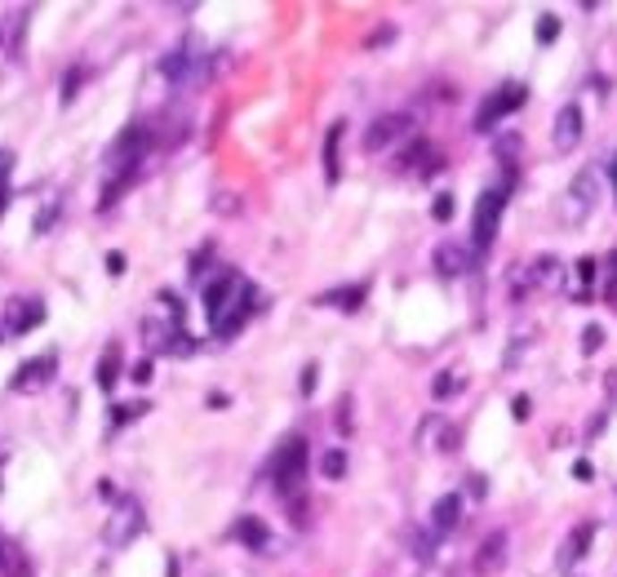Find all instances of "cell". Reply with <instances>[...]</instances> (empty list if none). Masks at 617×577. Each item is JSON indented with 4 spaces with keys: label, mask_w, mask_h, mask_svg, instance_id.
Returning <instances> with one entry per match:
<instances>
[{
    "label": "cell",
    "mask_w": 617,
    "mask_h": 577,
    "mask_svg": "<svg viewBox=\"0 0 617 577\" xmlns=\"http://www.w3.org/2000/svg\"><path fill=\"white\" fill-rule=\"evenodd\" d=\"M271 475H275V488H280L284 502L302 497V475H307V440L302 436H289L280 445V454L271 462Z\"/></svg>",
    "instance_id": "6da1fadb"
},
{
    "label": "cell",
    "mask_w": 617,
    "mask_h": 577,
    "mask_svg": "<svg viewBox=\"0 0 617 577\" xmlns=\"http://www.w3.org/2000/svg\"><path fill=\"white\" fill-rule=\"evenodd\" d=\"M151 138H156V133H151V124H129L121 138H116V147L107 151V165H112L116 174H142Z\"/></svg>",
    "instance_id": "7a4b0ae2"
},
{
    "label": "cell",
    "mask_w": 617,
    "mask_h": 577,
    "mask_svg": "<svg viewBox=\"0 0 617 577\" xmlns=\"http://www.w3.org/2000/svg\"><path fill=\"white\" fill-rule=\"evenodd\" d=\"M524 98H528V89H524L520 81H506V85H497L494 94L480 103V112H476V133H489L497 120L515 115L520 107H524Z\"/></svg>",
    "instance_id": "3957f363"
},
{
    "label": "cell",
    "mask_w": 617,
    "mask_h": 577,
    "mask_svg": "<svg viewBox=\"0 0 617 577\" xmlns=\"http://www.w3.org/2000/svg\"><path fill=\"white\" fill-rule=\"evenodd\" d=\"M502 214H506V191L489 187V191L476 200V218H471V240H476V249H489V244H494L497 227H502Z\"/></svg>",
    "instance_id": "277c9868"
},
{
    "label": "cell",
    "mask_w": 617,
    "mask_h": 577,
    "mask_svg": "<svg viewBox=\"0 0 617 577\" xmlns=\"http://www.w3.org/2000/svg\"><path fill=\"white\" fill-rule=\"evenodd\" d=\"M241 289H245L241 271H218V280L205 289V311H209V325H218V320H223V316L236 307Z\"/></svg>",
    "instance_id": "5b68a950"
},
{
    "label": "cell",
    "mask_w": 617,
    "mask_h": 577,
    "mask_svg": "<svg viewBox=\"0 0 617 577\" xmlns=\"http://www.w3.org/2000/svg\"><path fill=\"white\" fill-rule=\"evenodd\" d=\"M413 133V115L404 112H391V115H377L365 133V151H386L391 142H404Z\"/></svg>",
    "instance_id": "8992f818"
},
{
    "label": "cell",
    "mask_w": 617,
    "mask_h": 577,
    "mask_svg": "<svg viewBox=\"0 0 617 577\" xmlns=\"http://www.w3.org/2000/svg\"><path fill=\"white\" fill-rule=\"evenodd\" d=\"M142 529H147L142 502H138V497H121V511H116L112 524H107V542H112V547H129Z\"/></svg>",
    "instance_id": "52a82bcc"
},
{
    "label": "cell",
    "mask_w": 617,
    "mask_h": 577,
    "mask_svg": "<svg viewBox=\"0 0 617 577\" xmlns=\"http://www.w3.org/2000/svg\"><path fill=\"white\" fill-rule=\"evenodd\" d=\"M258 302H262V293H258L253 284H245V289H241V298H236V307H232L218 325H209V329H214V338H223V343H227V338H236V334L249 325V316L258 311Z\"/></svg>",
    "instance_id": "ba28073f"
},
{
    "label": "cell",
    "mask_w": 617,
    "mask_h": 577,
    "mask_svg": "<svg viewBox=\"0 0 617 577\" xmlns=\"http://www.w3.org/2000/svg\"><path fill=\"white\" fill-rule=\"evenodd\" d=\"M45 320V302L40 298H13L4 302V334H31Z\"/></svg>",
    "instance_id": "9c48e42d"
},
{
    "label": "cell",
    "mask_w": 617,
    "mask_h": 577,
    "mask_svg": "<svg viewBox=\"0 0 617 577\" xmlns=\"http://www.w3.org/2000/svg\"><path fill=\"white\" fill-rule=\"evenodd\" d=\"M54 369H58V355L49 351V355H40V360H27V364H18V373H13V391L18 395H27V391H40V386H49V378H54Z\"/></svg>",
    "instance_id": "30bf717a"
},
{
    "label": "cell",
    "mask_w": 617,
    "mask_h": 577,
    "mask_svg": "<svg viewBox=\"0 0 617 577\" xmlns=\"http://www.w3.org/2000/svg\"><path fill=\"white\" fill-rule=\"evenodd\" d=\"M431 262H435V271H440V276H449V280H453V276L476 271V253H471L467 244H458V240H444V244L435 249V258H431Z\"/></svg>",
    "instance_id": "8fae6325"
},
{
    "label": "cell",
    "mask_w": 617,
    "mask_h": 577,
    "mask_svg": "<svg viewBox=\"0 0 617 577\" xmlns=\"http://www.w3.org/2000/svg\"><path fill=\"white\" fill-rule=\"evenodd\" d=\"M551 142H555V151H573V147L582 142V107H578V103H564V107H560Z\"/></svg>",
    "instance_id": "7c38bea8"
},
{
    "label": "cell",
    "mask_w": 617,
    "mask_h": 577,
    "mask_svg": "<svg viewBox=\"0 0 617 577\" xmlns=\"http://www.w3.org/2000/svg\"><path fill=\"white\" fill-rule=\"evenodd\" d=\"M506 564V533L502 529H494L485 542H480V551H476V560H471V573L476 577H489V573H497Z\"/></svg>",
    "instance_id": "4fadbf2b"
},
{
    "label": "cell",
    "mask_w": 617,
    "mask_h": 577,
    "mask_svg": "<svg viewBox=\"0 0 617 577\" xmlns=\"http://www.w3.org/2000/svg\"><path fill=\"white\" fill-rule=\"evenodd\" d=\"M591 209H596V169H582L573 178V187H569V218L582 223Z\"/></svg>",
    "instance_id": "5bb4252c"
},
{
    "label": "cell",
    "mask_w": 617,
    "mask_h": 577,
    "mask_svg": "<svg viewBox=\"0 0 617 577\" xmlns=\"http://www.w3.org/2000/svg\"><path fill=\"white\" fill-rule=\"evenodd\" d=\"M342 133H347V124H342V120H334V124L325 129V151H320V165H325V178H329V182H338V178H342Z\"/></svg>",
    "instance_id": "9a60e30c"
},
{
    "label": "cell",
    "mask_w": 617,
    "mask_h": 577,
    "mask_svg": "<svg viewBox=\"0 0 617 577\" xmlns=\"http://www.w3.org/2000/svg\"><path fill=\"white\" fill-rule=\"evenodd\" d=\"M458 520H462V493H444V497H435V506H431V533L444 538V533L458 529Z\"/></svg>",
    "instance_id": "2e32d148"
},
{
    "label": "cell",
    "mask_w": 617,
    "mask_h": 577,
    "mask_svg": "<svg viewBox=\"0 0 617 577\" xmlns=\"http://www.w3.org/2000/svg\"><path fill=\"white\" fill-rule=\"evenodd\" d=\"M191 49H196V45L187 40V45H178V49H173V54H169L165 63H160V72H165V76H169L173 85H187V81L196 76V63H200V58H196Z\"/></svg>",
    "instance_id": "e0dca14e"
},
{
    "label": "cell",
    "mask_w": 617,
    "mask_h": 577,
    "mask_svg": "<svg viewBox=\"0 0 617 577\" xmlns=\"http://www.w3.org/2000/svg\"><path fill=\"white\" fill-rule=\"evenodd\" d=\"M365 293L369 284H342V289H329L316 298V307H338V311H360L365 307Z\"/></svg>",
    "instance_id": "ac0fdd59"
},
{
    "label": "cell",
    "mask_w": 617,
    "mask_h": 577,
    "mask_svg": "<svg viewBox=\"0 0 617 577\" xmlns=\"http://www.w3.org/2000/svg\"><path fill=\"white\" fill-rule=\"evenodd\" d=\"M121 373H124V351H121V343H112L107 351H103V360H98V386L103 391H112L116 382H121Z\"/></svg>",
    "instance_id": "d6986e66"
},
{
    "label": "cell",
    "mask_w": 617,
    "mask_h": 577,
    "mask_svg": "<svg viewBox=\"0 0 617 577\" xmlns=\"http://www.w3.org/2000/svg\"><path fill=\"white\" fill-rule=\"evenodd\" d=\"M266 538H271V533H266V524H262L258 515H245V520L236 524V542H245L249 551H262Z\"/></svg>",
    "instance_id": "ffe728a7"
},
{
    "label": "cell",
    "mask_w": 617,
    "mask_h": 577,
    "mask_svg": "<svg viewBox=\"0 0 617 577\" xmlns=\"http://www.w3.org/2000/svg\"><path fill=\"white\" fill-rule=\"evenodd\" d=\"M555 267H560V262H555L551 253H542L537 262H528V267H524V271H528V284H533V289H546V284H555Z\"/></svg>",
    "instance_id": "44dd1931"
},
{
    "label": "cell",
    "mask_w": 617,
    "mask_h": 577,
    "mask_svg": "<svg viewBox=\"0 0 617 577\" xmlns=\"http://www.w3.org/2000/svg\"><path fill=\"white\" fill-rule=\"evenodd\" d=\"M591 533H596V524H578V533L564 542V564H578V560L587 556V547H591Z\"/></svg>",
    "instance_id": "7402d4cb"
},
{
    "label": "cell",
    "mask_w": 617,
    "mask_h": 577,
    "mask_svg": "<svg viewBox=\"0 0 617 577\" xmlns=\"http://www.w3.org/2000/svg\"><path fill=\"white\" fill-rule=\"evenodd\" d=\"M142 413H151V409H147V404H116V409H112V418H107V436H116L121 427L138 422Z\"/></svg>",
    "instance_id": "603a6c76"
},
{
    "label": "cell",
    "mask_w": 617,
    "mask_h": 577,
    "mask_svg": "<svg viewBox=\"0 0 617 577\" xmlns=\"http://www.w3.org/2000/svg\"><path fill=\"white\" fill-rule=\"evenodd\" d=\"M462 386H467V378H458V373H449V369H444V373H435L431 395H435V400H449V395H458Z\"/></svg>",
    "instance_id": "cb8c5ba5"
},
{
    "label": "cell",
    "mask_w": 617,
    "mask_h": 577,
    "mask_svg": "<svg viewBox=\"0 0 617 577\" xmlns=\"http://www.w3.org/2000/svg\"><path fill=\"white\" fill-rule=\"evenodd\" d=\"M320 475H325V479H342V475H347V454H342V449H325V454H320Z\"/></svg>",
    "instance_id": "d4e9b609"
},
{
    "label": "cell",
    "mask_w": 617,
    "mask_h": 577,
    "mask_svg": "<svg viewBox=\"0 0 617 577\" xmlns=\"http://www.w3.org/2000/svg\"><path fill=\"white\" fill-rule=\"evenodd\" d=\"M555 36H560V18H555V13H542V18H537V40L551 45Z\"/></svg>",
    "instance_id": "484cf974"
},
{
    "label": "cell",
    "mask_w": 617,
    "mask_h": 577,
    "mask_svg": "<svg viewBox=\"0 0 617 577\" xmlns=\"http://www.w3.org/2000/svg\"><path fill=\"white\" fill-rule=\"evenodd\" d=\"M600 346H604V329L600 325H587L582 329V355H596Z\"/></svg>",
    "instance_id": "4316f807"
},
{
    "label": "cell",
    "mask_w": 617,
    "mask_h": 577,
    "mask_svg": "<svg viewBox=\"0 0 617 577\" xmlns=\"http://www.w3.org/2000/svg\"><path fill=\"white\" fill-rule=\"evenodd\" d=\"M431 218H435V223H449V218H453V196H449V191H440V196H435Z\"/></svg>",
    "instance_id": "83f0119b"
},
{
    "label": "cell",
    "mask_w": 617,
    "mask_h": 577,
    "mask_svg": "<svg viewBox=\"0 0 617 577\" xmlns=\"http://www.w3.org/2000/svg\"><path fill=\"white\" fill-rule=\"evenodd\" d=\"M497 160H502V165H511V160H515V151H520V138H515V133H506V138H497Z\"/></svg>",
    "instance_id": "f1b7e54d"
},
{
    "label": "cell",
    "mask_w": 617,
    "mask_h": 577,
    "mask_svg": "<svg viewBox=\"0 0 617 577\" xmlns=\"http://www.w3.org/2000/svg\"><path fill=\"white\" fill-rule=\"evenodd\" d=\"M578 280H582V298H587V289H591V280H596V258H582V262H578Z\"/></svg>",
    "instance_id": "f546056e"
},
{
    "label": "cell",
    "mask_w": 617,
    "mask_h": 577,
    "mask_svg": "<svg viewBox=\"0 0 617 577\" xmlns=\"http://www.w3.org/2000/svg\"><path fill=\"white\" fill-rule=\"evenodd\" d=\"M151 373H156V364H151V360H138V364H133V373H129V382L147 386V382H151Z\"/></svg>",
    "instance_id": "4dcf8cb0"
},
{
    "label": "cell",
    "mask_w": 617,
    "mask_h": 577,
    "mask_svg": "<svg viewBox=\"0 0 617 577\" xmlns=\"http://www.w3.org/2000/svg\"><path fill=\"white\" fill-rule=\"evenodd\" d=\"M316 378H320V369H316V364H307V369H302V378H298V391H302V395H316Z\"/></svg>",
    "instance_id": "1f68e13d"
},
{
    "label": "cell",
    "mask_w": 617,
    "mask_h": 577,
    "mask_svg": "<svg viewBox=\"0 0 617 577\" xmlns=\"http://www.w3.org/2000/svg\"><path fill=\"white\" fill-rule=\"evenodd\" d=\"M604 298L609 302L617 298V249H613V258H609V271H604Z\"/></svg>",
    "instance_id": "d6a6232c"
},
{
    "label": "cell",
    "mask_w": 617,
    "mask_h": 577,
    "mask_svg": "<svg viewBox=\"0 0 617 577\" xmlns=\"http://www.w3.org/2000/svg\"><path fill=\"white\" fill-rule=\"evenodd\" d=\"M80 81H85V72H67V81H63V103H72V98H76Z\"/></svg>",
    "instance_id": "836d02e7"
},
{
    "label": "cell",
    "mask_w": 617,
    "mask_h": 577,
    "mask_svg": "<svg viewBox=\"0 0 617 577\" xmlns=\"http://www.w3.org/2000/svg\"><path fill=\"white\" fill-rule=\"evenodd\" d=\"M98 493H103L107 502H121V497H124V493L116 488V484H112V479H103V484H98Z\"/></svg>",
    "instance_id": "e575fe53"
},
{
    "label": "cell",
    "mask_w": 617,
    "mask_h": 577,
    "mask_svg": "<svg viewBox=\"0 0 617 577\" xmlns=\"http://www.w3.org/2000/svg\"><path fill=\"white\" fill-rule=\"evenodd\" d=\"M107 271L112 276H124V253H107Z\"/></svg>",
    "instance_id": "d590c367"
},
{
    "label": "cell",
    "mask_w": 617,
    "mask_h": 577,
    "mask_svg": "<svg viewBox=\"0 0 617 577\" xmlns=\"http://www.w3.org/2000/svg\"><path fill=\"white\" fill-rule=\"evenodd\" d=\"M511 409H515V418L524 422V418H528V395H515V404H511Z\"/></svg>",
    "instance_id": "8d00e7d4"
},
{
    "label": "cell",
    "mask_w": 617,
    "mask_h": 577,
    "mask_svg": "<svg viewBox=\"0 0 617 577\" xmlns=\"http://www.w3.org/2000/svg\"><path fill=\"white\" fill-rule=\"evenodd\" d=\"M609 182H613V196H617V156H613V165H609Z\"/></svg>",
    "instance_id": "74e56055"
}]
</instances>
